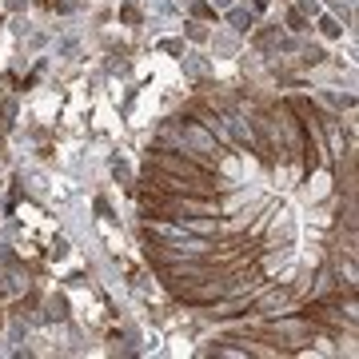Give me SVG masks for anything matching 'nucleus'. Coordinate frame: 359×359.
<instances>
[{
  "label": "nucleus",
  "mask_w": 359,
  "mask_h": 359,
  "mask_svg": "<svg viewBox=\"0 0 359 359\" xmlns=\"http://www.w3.org/2000/svg\"><path fill=\"white\" fill-rule=\"evenodd\" d=\"M264 231H268V244H295V236H299V219H295L292 208H271Z\"/></svg>",
  "instance_id": "1"
},
{
  "label": "nucleus",
  "mask_w": 359,
  "mask_h": 359,
  "mask_svg": "<svg viewBox=\"0 0 359 359\" xmlns=\"http://www.w3.org/2000/svg\"><path fill=\"white\" fill-rule=\"evenodd\" d=\"M208 48H212V56H219V60H236L240 48H244V36H240V32H231V28H212Z\"/></svg>",
  "instance_id": "2"
},
{
  "label": "nucleus",
  "mask_w": 359,
  "mask_h": 359,
  "mask_svg": "<svg viewBox=\"0 0 359 359\" xmlns=\"http://www.w3.org/2000/svg\"><path fill=\"white\" fill-rule=\"evenodd\" d=\"M68 316H72V308H68V295L65 292H52L40 299V323H68Z\"/></svg>",
  "instance_id": "3"
},
{
  "label": "nucleus",
  "mask_w": 359,
  "mask_h": 359,
  "mask_svg": "<svg viewBox=\"0 0 359 359\" xmlns=\"http://www.w3.org/2000/svg\"><path fill=\"white\" fill-rule=\"evenodd\" d=\"M327 192H332V172H327V168H316V172L304 180V188H299V200H304V204H320Z\"/></svg>",
  "instance_id": "4"
},
{
  "label": "nucleus",
  "mask_w": 359,
  "mask_h": 359,
  "mask_svg": "<svg viewBox=\"0 0 359 359\" xmlns=\"http://www.w3.org/2000/svg\"><path fill=\"white\" fill-rule=\"evenodd\" d=\"M292 299L295 295L287 292V287H276V292H268V295H259L256 299V316H268V320L271 316H283V311L292 308Z\"/></svg>",
  "instance_id": "5"
},
{
  "label": "nucleus",
  "mask_w": 359,
  "mask_h": 359,
  "mask_svg": "<svg viewBox=\"0 0 359 359\" xmlns=\"http://www.w3.org/2000/svg\"><path fill=\"white\" fill-rule=\"evenodd\" d=\"M224 25L231 28V32H240V36H248L252 28L259 25V13H252L248 4H231L228 13H224Z\"/></svg>",
  "instance_id": "6"
},
{
  "label": "nucleus",
  "mask_w": 359,
  "mask_h": 359,
  "mask_svg": "<svg viewBox=\"0 0 359 359\" xmlns=\"http://www.w3.org/2000/svg\"><path fill=\"white\" fill-rule=\"evenodd\" d=\"M180 72L200 84V80L212 76V56H204V52H184V56H180Z\"/></svg>",
  "instance_id": "7"
},
{
  "label": "nucleus",
  "mask_w": 359,
  "mask_h": 359,
  "mask_svg": "<svg viewBox=\"0 0 359 359\" xmlns=\"http://www.w3.org/2000/svg\"><path fill=\"white\" fill-rule=\"evenodd\" d=\"M320 65H327V48L323 44H299V52H295V72H304V68H320Z\"/></svg>",
  "instance_id": "8"
},
{
  "label": "nucleus",
  "mask_w": 359,
  "mask_h": 359,
  "mask_svg": "<svg viewBox=\"0 0 359 359\" xmlns=\"http://www.w3.org/2000/svg\"><path fill=\"white\" fill-rule=\"evenodd\" d=\"M311 28H316L323 40H344V32H347V25L339 20V16H332V13H320L316 20H311Z\"/></svg>",
  "instance_id": "9"
},
{
  "label": "nucleus",
  "mask_w": 359,
  "mask_h": 359,
  "mask_svg": "<svg viewBox=\"0 0 359 359\" xmlns=\"http://www.w3.org/2000/svg\"><path fill=\"white\" fill-rule=\"evenodd\" d=\"M108 164H112V180L120 184V188H136V172H132V164L124 160V156H112Z\"/></svg>",
  "instance_id": "10"
},
{
  "label": "nucleus",
  "mask_w": 359,
  "mask_h": 359,
  "mask_svg": "<svg viewBox=\"0 0 359 359\" xmlns=\"http://www.w3.org/2000/svg\"><path fill=\"white\" fill-rule=\"evenodd\" d=\"M116 16H120V25H128V28H140L144 25V8L136 4V0H124V4L116 8Z\"/></svg>",
  "instance_id": "11"
},
{
  "label": "nucleus",
  "mask_w": 359,
  "mask_h": 359,
  "mask_svg": "<svg viewBox=\"0 0 359 359\" xmlns=\"http://www.w3.org/2000/svg\"><path fill=\"white\" fill-rule=\"evenodd\" d=\"M184 40H192V44H208V36H212V28L204 25V20H184Z\"/></svg>",
  "instance_id": "12"
},
{
  "label": "nucleus",
  "mask_w": 359,
  "mask_h": 359,
  "mask_svg": "<svg viewBox=\"0 0 359 359\" xmlns=\"http://www.w3.org/2000/svg\"><path fill=\"white\" fill-rule=\"evenodd\" d=\"M52 56H60V60H76L80 56V36H60L52 44Z\"/></svg>",
  "instance_id": "13"
},
{
  "label": "nucleus",
  "mask_w": 359,
  "mask_h": 359,
  "mask_svg": "<svg viewBox=\"0 0 359 359\" xmlns=\"http://www.w3.org/2000/svg\"><path fill=\"white\" fill-rule=\"evenodd\" d=\"M320 100H323V104H332L335 112H344V108H355V96H351V92H347V96H339V92H327V88H323V92H320Z\"/></svg>",
  "instance_id": "14"
},
{
  "label": "nucleus",
  "mask_w": 359,
  "mask_h": 359,
  "mask_svg": "<svg viewBox=\"0 0 359 359\" xmlns=\"http://www.w3.org/2000/svg\"><path fill=\"white\" fill-rule=\"evenodd\" d=\"M308 28H311V20H308V16H304V13H299V8L292 4V8H287V32H295V36H304Z\"/></svg>",
  "instance_id": "15"
},
{
  "label": "nucleus",
  "mask_w": 359,
  "mask_h": 359,
  "mask_svg": "<svg viewBox=\"0 0 359 359\" xmlns=\"http://www.w3.org/2000/svg\"><path fill=\"white\" fill-rule=\"evenodd\" d=\"M156 48L164 52V56H184V52H188V40L184 36H168V40H160Z\"/></svg>",
  "instance_id": "16"
},
{
  "label": "nucleus",
  "mask_w": 359,
  "mask_h": 359,
  "mask_svg": "<svg viewBox=\"0 0 359 359\" xmlns=\"http://www.w3.org/2000/svg\"><path fill=\"white\" fill-rule=\"evenodd\" d=\"M216 8H212V4H208V0H196L192 4V20H216Z\"/></svg>",
  "instance_id": "17"
},
{
  "label": "nucleus",
  "mask_w": 359,
  "mask_h": 359,
  "mask_svg": "<svg viewBox=\"0 0 359 359\" xmlns=\"http://www.w3.org/2000/svg\"><path fill=\"white\" fill-rule=\"evenodd\" d=\"M295 8H299V13L308 16V20H316V16L323 13V4H320V0H295Z\"/></svg>",
  "instance_id": "18"
},
{
  "label": "nucleus",
  "mask_w": 359,
  "mask_h": 359,
  "mask_svg": "<svg viewBox=\"0 0 359 359\" xmlns=\"http://www.w3.org/2000/svg\"><path fill=\"white\" fill-rule=\"evenodd\" d=\"M0 4H4V13H8V16H16V13H28V4H32V0H0Z\"/></svg>",
  "instance_id": "19"
},
{
  "label": "nucleus",
  "mask_w": 359,
  "mask_h": 359,
  "mask_svg": "<svg viewBox=\"0 0 359 359\" xmlns=\"http://www.w3.org/2000/svg\"><path fill=\"white\" fill-rule=\"evenodd\" d=\"M52 256L65 259V256H68V240H56V244H52Z\"/></svg>",
  "instance_id": "20"
},
{
  "label": "nucleus",
  "mask_w": 359,
  "mask_h": 359,
  "mask_svg": "<svg viewBox=\"0 0 359 359\" xmlns=\"http://www.w3.org/2000/svg\"><path fill=\"white\" fill-rule=\"evenodd\" d=\"M244 4H248V8H252V13H259V16L268 13V0H244Z\"/></svg>",
  "instance_id": "21"
},
{
  "label": "nucleus",
  "mask_w": 359,
  "mask_h": 359,
  "mask_svg": "<svg viewBox=\"0 0 359 359\" xmlns=\"http://www.w3.org/2000/svg\"><path fill=\"white\" fill-rule=\"evenodd\" d=\"M44 44H48V32H36V36L28 40V48H44Z\"/></svg>",
  "instance_id": "22"
},
{
  "label": "nucleus",
  "mask_w": 359,
  "mask_h": 359,
  "mask_svg": "<svg viewBox=\"0 0 359 359\" xmlns=\"http://www.w3.org/2000/svg\"><path fill=\"white\" fill-rule=\"evenodd\" d=\"M208 4H212L216 13H228V8H231V4H236V0H208Z\"/></svg>",
  "instance_id": "23"
},
{
  "label": "nucleus",
  "mask_w": 359,
  "mask_h": 359,
  "mask_svg": "<svg viewBox=\"0 0 359 359\" xmlns=\"http://www.w3.org/2000/svg\"><path fill=\"white\" fill-rule=\"evenodd\" d=\"M0 25H4V13H0Z\"/></svg>",
  "instance_id": "24"
}]
</instances>
